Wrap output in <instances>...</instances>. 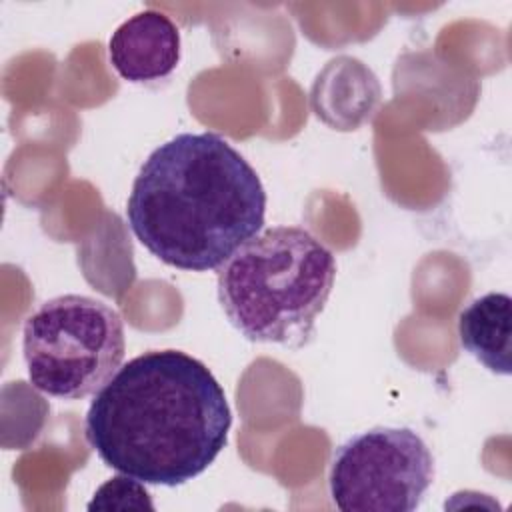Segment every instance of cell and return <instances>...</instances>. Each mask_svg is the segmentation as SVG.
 <instances>
[{
	"mask_svg": "<svg viewBox=\"0 0 512 512\" xmlns=\"http://www.w3.org/2000/svg\"><path fill=\"white\" fill-rule=\"evenodd\" d=\"M230 426L224 388L204 362L182 350H148L94 394L84 434L112 470L172 488L216 460Z\"/></svg>",
	"mask_w": 512,
	"mask_h": 512,
	"instance_id": "obj_1",
	"label": "cell"
},
{
	"mask_svg": "<svg viewBox=\"0 0 512 512\" xmlns=\"http://www.w3.org/2000/svg\"><path fill=\"white\" fill-rule=\"evenodd\" d=\"M266 192L250 162L220 134L182 132L140 166L126 204L136 240L160 262L218 270L262 230Z\"/></svg>",
	"mask_w": 512,
	"mask_h": 512,
	"instance_id": "obj_2",
	"label": "cell"
},
{
	"mask_svg": "<svg viewBox=\"0 0 512 512\" xmlns=\"http://www.w3.org/2000/svg\"><path fill=\"white\" fill-rule=\"evenodd\" d=\"M334 278V254L314 234L300 226H272L218 268V302L246 340L302 348Z\"/></svg>",
	"mask_w": 512,
	"mask_h": 512,
	"instance_id": "obj_3",
	"label": "cell"
},
{
	"mask_svg": "<svg viewBox=\"0 0 512 512\" xmlns=\"http://www.w3.org/2000/svg\"><path fill=\"white\" fill-rule=\"evenodd\" d=\"M22 352L30 384L42 394L82 400L122 366V316L106 302L62 294L42 302L24 322Z\"/></svg>",
	"mask_w": 512,
	"mask_h": 512,
	"instance_id": "obj_4",
	"label": "cell"
},
{
	"mask_svg": "<svg viewBox=\"0 0 512 512\" xmlns=\"http://www.w3.org/2000/svg\"><path fill=\"white\" fill-rule=\"evenodd\" d=\"M434 480V458L412 428L378 426L334 450L328 488L342 512H412Z\"/></svg>",
	"mask_w": 512,
	"mask_h": 512,
	"instance_id": "obj_5",
	"label": "cell"
},
{
	"mask_svg": "<svg viewBox=\"0 0 512 512\" xmlns=\"http://www.w3.org/2000/svg\"><path fill=\"white\" fill-rule=\"evenodd\" d=\"M108 56L128 82L162 80L180 62V32L166 14L142 10L112 32Z\"/></svg>",
	"mask_w": 512,
	"mask_h": 512,
	"instance_id": "obj_6",
	"label": "cell"
},
{
	"mask_svg": "<svg viewBox=\"0 0 512 512\" xmlns=\"http://www.w3.org/2000/svg\"><path fill=\"white\" fill-rule=\"evenodd\" d=\"M458 336L484 368L508 376L512 372V298L488 292L472 300L458 316Z\"/></svg>",
	"mask_w": 512,
	"mask_h": 512,
	"instance_id": "obj_7",
	"label": "cell"
},
{
	"mask_svg": "<svg viewBox=\"0 0 512 512\" xmlns=\"http://www.w3.org/2000/svg\"><path fill=\"white\" fill-rule=\"evenodd\" d=\"M90 512L94 510H154L152 498L144 488V482L122 474L108 478L92 496L86 506Z\"/></svg>",
	"mask_w": 512,
	"mask_h": 512,
	"instance_id": "obj_8",
	"label": "cell"
}]
</instances>
